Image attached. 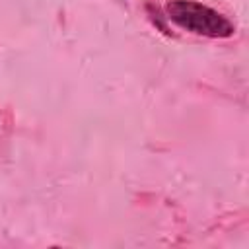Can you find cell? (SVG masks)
Here are the masks:
<instances>
[{"instance_id": "obj_1", "label": "cell", "mask_w": 249, "mask_h": 249, "mask_svg": "<svg viewBox=\"0 0 249 249\" xmlns=\"http://www.w3.org/2000/svg\"><path fill=\"white\" fill-rule=\"evenodd\" d=\"M165 14L175 25L196 35L226 39L235 33L233 23L226 16L195 0H171L165 4Z\"/></svg>"}]
</instances>
